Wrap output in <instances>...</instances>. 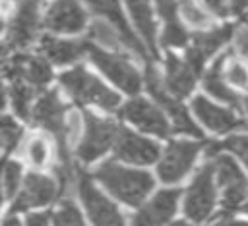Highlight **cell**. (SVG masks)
Masks as SVG:
<instances>
[{"label": "cell", "instance_id": "1", "mask_svg": "<svg viewBox=\"0 0 248 226\" xmlns=\"http://www.w3.org/2000/svg\"><path fill=\"white\" fill-rule=\"evenodd\" d=\"M95 178L122 203L140 205L153 187V178L143 170L124 168L116 162H105L95 170Z\"/></svg>", "mask_w": 248, "mask_h": 226}, {"label": "cell", "instance_id": "2", "mask_svg": "<svg viewBox=\"0 0 248 226\" xmlns=\"http://www.w3.org/2000/svg\"><path fill=\"white\" fill-rule=\"evenodd\" d=\"M60 85L81 104H95L103 110H114L120 104V97L81 66L64 71L60 75Z\"/></svg>", "mask_w": 248, "mask_h": 226}, {"label": "cell", "instance_id": "3", "mask_svg": "<svg viewBox=\"0 0 248 226\" xmlns=\"http://www.w3.org/2000/svg\"><path fill=\"white\" fill-rule=\"evenodd\" d=\"M87 52L91 56V62L114 85H118L122 91H126L130 95H134V93L140 91V87H141V75H140V71L128 60H124L116 52H108V50H103V48L93 46V44H87Z\"/></svg>", "mask_w": 248, "mask_h": 226}, {"label": "cell", "instance_id": "4", "mask_svg": "<svg viewBox=\"0 0 248 226\" xmlns=\"http://www.w3.org/2000/svg\"><path fill=\"white\" fill-rule=\"evenodd\" d=\"M83 122H85V133L78 147V156L81 162H93L114 145L118 127L114 122L99 118L91 112L83 114Z\"/></svg>", "mask_w": 248, "mask_h": 226}, {"label": "cell", "instance_id": "5", "mask_svg": "<svg viewBox=\"0 0 248 226\" xmlns=\"http://www.w3.org/2000/svg\"><path fill=\"white\" fill-rule=\"evenodd\" d=\"M202 145L198 141H188V139H176L167 145L163 155H159V178L167 184H176L180 182L192 168Z\"/></svg>", "mask_w": 248, "mask_h": 226}, {"label": "cell", "instance_id": "6", "mask_svg": "<svg viewBox=\"0 0 248 226\" xmlns=\"http://www.w3.org/2000/svg\"><path fill=\"white\" fill-rule=\"evenodd\" d=\"M215 197H217V191L213 182V168L211 164H205L186 189V195H184L186 216L198 222L209 218L215 209Z\"/></svg>", "mask_w": 248, "mask_h": 226}, {"label": "cell", "instance_id": "7", "mask_svg": "<svg viewBox=\"0 0 248 226\" xmlns=\"http://www.w3.org/2000/svg\"><path fill=\"white\" fill-rule=\"evenodd\" d=\"M213 162V176L217 178V184L221 185L223 191V207L225 209H234L244 201L248 193V180L244 172L238 168V164L227 156V155H211Z\"/></svg>", "mask_w": 248, "mask_h": 226}, {"label": "cell", "instance_id": "8", "mask_svg": "<svg viewBox=\"0 0 248 226\" xmlns=\"http://www.w3.org/2000/svg\"><path fill=\"white\" fill-rule=\"evenodd\" d=\"M78 193L93 226H124V218L116 205L108 201L81 172L78 174Z\"/></svg>", "mask_w": 248, "mask_h": 226}, {"label": "cell", "instance_id": "9", "mask_svg": "<svg viewBox=\"0 0 248 226\" xmlns=\"http://www.w3.org/2000/svg\"><path fill=\"white\" fill-rule=\"evenodd\" d=\"M145 77H147V89L151 93V97L159 102V106H163L170 120H172V127L180 133H186V135H194V137H202V131L200 127L194 124V120L188 116L186 108L178 102V99H174L163 85V79L159 77L157 70H153L151 66H147V71H145Z\"/></svg>", "mask_w": 248, "mask_h": 226}, {"label": "cell", "instance_id": "10", "mask_svg": "<svg viewBox=\"0 0 248 226\" xmlns=\"http://www.w3.org/2000/svg\"><path fill=\"white\" fill-rule=\"evenodd\" d=\"M41 29V0H21L8 27V46H29Z\"/></svg>", "mask_w": 248, "mask_h": 226}, {"label": "cell", "instance_id": "11", "mask_svg": "<svg viewBox=\"0 0 248 226\" xmlns=\"http://www.w3.org/2000/svg\"><path fill=\"white\" fill-rule=\"evenodd\" d=\"M85 4L91 8V12H95L99 17L108 21V25L120 35V39L124 42V48L132 50L134 54H138L140 58H143L147 62V52H145L143 44L138 41V37L132 33V29H130L124 14H122V8H120L118 0H85Z\"/></svg>", "mask_w": 248, "mask_h": 226}, {"label": "cell", "instance_id": "12", "mask_svg": "<svg viewBox=\"0 0 248 226\" xmlns=\"http://www.w3.org/2000/svg\"><path fill=\"white\" fill-rule=\"evenodd\" d=\"M58 184L43 174L31 172L25 176L21 191L17 193L16 201L12 203V212L16 211H29L33 207H43L48 205L50 201H54V197L58 195Z\"/></svg>", "mask_w": 248, "mask_h": 226}, {"label": "cell", "instance_id": "13", "mask_svg": "<svg viewBox=\"0 0 248 226\" xmlns=\"http://www.w3.org/2000/svg\"><path fill=\"white\" fill-rule=\"evenodd\" d=\"M2 71L10 81L12 79H23L33 89H43L52 77L50 66L43 58L29 56V54L12 56L10 60H6L2 64Z\"/></svg>", "mask_w": 248, "mask_h": 226}, {"label": "cell", "instance_id": "14", "mask_svg": "<svg viewBox=\"0 0 248 226\" xmlns=\"http://www.w3.org/2000/svg\"><path fill=\"white\" fill-rule=\"evenodd\" d=\"M130 124H134L136 127L159 135V137H167L170 131V124L165 118V114L159 110V106L151 104L145 99H134L130 102L124 104L122 112H120Z\"/></svg>", "mask_w": 248, "mask_h": 226}, {"label": "cell", "instance_id": "15", "mask_svg": "<svg viewBox=\"0 0 248 226\" xmlns=\"http://www.w3.org/2000/svg\"><path fill=\"white\" fill-rule=\"evenodd\" d=\"M85 23L87 14L79 0H54L45 14V25L54 33H78Z\"/></svg>", "mask_w": 248, "mask_h": 226}, {"label": "cell", "instance_id": "16", "mask_svg": "<svg viewBox=\"0 0 248 226\" xmlns=\"http://www.w3.org/2000/svg\"><path fill=\"white\" fill-rule=\"evenodd\" d=\"M180 191L178 189H161L157 191L140 211L132 216V226H163L170 220L176 211Z\"/></svg>", "mask_w": 248, "mask_h": 226}, {"label": "cell", "instance_id": "17", "mask_svg": "<svg viewBox=\"0 0 248 226\" xmlns=\"http://www.w3.org/2000/svg\"><path fill=\"white\" fill-rule=\"evenodd\" d=\"M114 151L120 160H126L132 164H151L159 158L157 143L145 137H140L130 129H118L114 139Z\"/></svg>", "mask_w": 248, "mask_h": 226}, {"label": "cell", "instance_id": "18", "mask_svg": "<svg viewBox=\"0 0 248 226\" xmlns=\"http://www.w3.org/2000/svg\"><path fill=\"white\" fill-rule=\"evenodd\" d=\"M192 108H194L196 116L200 118V122L215 133H229V131L244 126V120H240L234 112L211 102L205 97H196L192 100Z\"/></svg>", "mask_w": 248, "mask_h": 226}, {"label": "cell", "instance_id": "19", "mask_svg": "<svg viewBox=\"0 0 248 226\" xmlns=\"http://www.w3.org/2000/svg\"><path fill=\"white\" fill-rule=\"evenodd\" d=\"M232 35V27H221V29H211V31H203L200 35H196L186 50V62L194 68V71L198 73L202 70V66L205 64V60L209 56H213Z\"/></svg>", "mask_w": 248, "mask_h": 226}, {"label": "cell", "instance_id": "20", "mask_svg": "<svg viewBox=\"0 0 248 226\" xmlns=\"http://www.w3.org/2000/svg\"><path fill=\"white\" fill-rule=\"evenodd\" d=\"M194 83H196L194 68L186 60H180L174 54H169V58H167V75L163 79L165 89L174 99H182L194 89Z\"/></svg>", "mask_w": 248, "mask_h": 226}, {"label": "cell", "instance_id": "21", "mask_svg": "<svg viewBox=\"0 0 248 226\" xmlns=\"http://www.w3.org/2000/svg\"><path fill=\"white\" fill-rule=\"evenodd\" d=\"M87 44L85 41H62V39H54V37H43L41 39V52L58 66L70 64L79 60L85 52H87Z\"/></svg>", "mask_w": 248, "mask_h": 226}, {"label": "cell", "instance_id": "22", "mask_svg": "<svg viewBox=\"0 0 248 226\" xmlns=\"http://www.w3.org/2000/svg\"><path fill=\"white\" fill-rule=\"evenodd\" d=\"M126 6L132 14V19L140 31V35L143 37L145 44L157 54L155 50V33H157V23L153 17V10L149 0H126Z\"/></svg>", "mask_w": 248, "mask_h": 226}, {"label": "cell", "instance_id": "23", "mask_svg": "<svg viewBox=\"0 0 248 226\" xmlns=\"http://www.w3.org/2000/svg\"><path fill=\"white\" fill-rule=\"evenodd\" d=\"M52 151H54L52 141L43 133H33V135L23 139L21 153H23L25 160L35 168L48 166L52 160Z\"/></svg>", "mask_w": 248, "mask_h": 226}, {"label": "cell", "instance_id": "24", "mask_svg": "<svg viewBox=\"0 0 248 226\" xmlns=\"http://www.w3.org/2000/svg\"><path fill=\"white\" fill-rule=\"evenodd\" d=\"M223 58H225V56H221V58L217 60V64H215V66L205 73V77H203V87H205V91H207L209 95L217 97L219 100H223V102H227V104L236 106L240 100H238V97L229 89V83L225 81L223 71H221Z\"/></svg>", "mask_w": 248, "mask_h": 226}, {"label": "cell", "instance_id": "25", "mask_svg": "<svg viewBox=\"0 0 248 226\" xmlns=\"http://www.w3.org/2000/svg\"><path fill=\"white\" fill-rule=\"evenodd\" d=\"M33 87L29 83H25L23 79H12V87H10V99H12V108L16 110V114L23 120L29 118L31 112V100H33Z\"/></svg>", "mask_w": 248, "mask_h": 226}, {"label": "cell", "instance_id": "26", "mask_svg": "<svg viewBox=\"0 0 248 226\" xmlns=\"http://www.w3.org/2000/svg\"><path fill=\"white\" fill-rule=\"evenodd\" d=\"M176 12L182 14L184 21L194 29L209 27V15L202 10V4L196 0H176Z\"/></svg>", "mask_w": 248, "mask_h": 226}, {"label": "cell", "instance_id": "27", "mask_svg": "<svg viewBox=\"0 0 248 226\" xmlns=\"http://www.w3.org/2000/svg\"><path fill=\"white\" fill-rule=\"evenodd\" d=\"M221 71H223V77L227 83H231L238 89H248V68L244 62H240L236 58L227 60V56H225Z\"/></svg>", "mask_w": 248, "mask_h": 226}, {"label": "cell", "instance_id": "28", "mask_svg": "<svg viewBox=\"0 0 248 226\" xmlns=\"http://www.w3.org/2000/svg\"><path fill=\"white\" fill-rule=\"evenodd\" d=\"M54 226H85L83 216L79 212V209L74 205V201L64 199L56 212H54Z\"/></svg>", "mask_w": 248, "mask_h": 226}, {"label": "cell", "instance_id": "29", "mask_svg": "<svg viewBox=\"0 0 248 226\" xmlns=\"http://www.w3.org/2000/svg\"><path fill=\"white\" fill-rule=\"evenodd\" d=\"M0 184L8 197H12L21 184V166L16 160H4L0 166Z\"/></svg>", "mask_w": 248, "mask_h": 226}, {"label": "cell", "instance_id": "30", "mask_svg": "<svg viewBox=\"0 0 248 226\" xmlns=\"http://www.w3.org/2000/svg\"><path fill=\"white\" fill-rule=\"evenodd\" d=\"M89 35H91V39H95L103 46H108V48H120V46H124L120 35L108 23H105V21H95L91 25V33Z\"/></svg>", "mask_w": 248, "mask_h": 226}, {"label": "cell", "instance_id": "31", "mask_svg": "<svg viewBox=\"0 0 248 226\" xmlns=\"http://www.w3.org/2000/svg\"><path fill=\"white\" fill-rule=\"evenodd\" d=\"M21 137V127L10 116H0V143L4 149H12Z\"/></svg>", "mask_w": 248, "mask_h": 226}, {"label": "cell", "instance_id": "32", "mask_svg": "<svg viewBox=\"0 0 248 226\" xmlns=\"http://www.w3.org/2000/svg\"><path fill=\"white\" fill-rule=\"evenodd\" d=\"M161 42H163V46H184L188 42V33L180 25V21L167 23L165 25V31H163Z\"/></svg>", "mask_w": 248, "mask_h": 226}, {"label": "cell", "instance_id": "33", "mask_svg": "<svg viewBox=\"0 0 248 226\" xmlns=\"http://www.w3.org/2000/svg\"><path fill=\"white\" fill-rule=\"evenodd\" d=\"M223 147L234 153L248 166V135H232L223 143Z\"/></svg>", "mask_w": 248, "mask_h": 226}, {"label": "cell", "instance_id": "34", "mask_svg": "<svg viewBox=\"0 0 248 226\" xmlns=\"http://www.w3.org/2000/svg\"><path fill=\"white\" fill-rule=\"evenodd\" d=\"M200 4H202L207 12H211L213 15H217V17H227V15L231 14V4H229V0H200Z\"/></svg>", "mask_w": 248, "mask_h": 226}, {"label": "cell", "instance_id": "35", "mask_svg": "<svg viewBox=\"0 0 248 226\" xmlns=\"http://www.w3.org/2000/svg\"><path fill=\"white\" fill-rule=\"evenodd\" d=\"M157 8H159V12L165 19V25L178 21V17H176V14H178L176 12V0H157Z\"/></svg>", "mask_w": 248, "mask_h": 226}, {"label": "cell", "instance_id": "36", "mask_svg": "<svg viewBox=\"0 0 248 226\" xmlns=\"http://www.w3.org/2000/svg\"><path fill=\"white\" fill-rule=\"evenodd\" d=\"M48 212H33L27 216L25 226H48Z\"/></svg>", "mask_w": 248, "mask_h": 226}, {"label": "cell", "instance_id": "37", "mask_svg": "<svg viewBox=\"0 0 248 226\" xmlns=\"http://www.w3.org/2000/svg\"><path fill=\"white\" fill-rule=\"evenodd\" d=\"M236 46L238 50L248 58V29H240L236 33Z\"/></svg>", "mask_w": 248, "mask_h": 226}, {"label": "cell", "instance_id": "38", "mask_svg": "<svg viewBox=\"0 0 248 226\" xmlns=\"http://www.w3.org/2000/svg\"><path fill=\"white\" fill-rule=\"evenodd\" d=\"M232 12H244L248 8V0H229Z\"/></svg>", "mask_w": 248, "mask_h": 226}, {"label": "cell", "instance_id": "39", "mask_svg": "<svg viewBox=\"0 0 248 226\" xmlns=\"http://www.w3.org/2000/svg\"><path fill=\"white\" fill-rule=\"evenodd\" d=\"M2 226H21V222H19V218L14 214V212H10L6 218H4V222H2Z\"/></svg>", "mask_w": 248, "mask_h": 226}, {"label": "cell", "instance_id": "40", "mask_svg": "<svg viewBox=\"0 0 248 226\" xmlns=\"http://www.w3.org/2000/svg\"><path fill=\"white\" fill-rule=\"evenodd\" d=\"M219 226H248V222L246 220H225Z\"/></svg>", "mask_w": 248, "mask_h": 226}, {"label": "cell", "instance_id": "41", "mask_svg": "<svg viewBox=\"0 0 248 226\" xmlns=\"http://www.w3.org/2000/svg\"><path fill=\"white\" fill-rule=\"evenodd\" d=\"M8 44H4V42H0V68H2V64L6 62V56H8Z\"/></svg>", "mask_w": 248, "mask_h": 226}, {"label": "cell", "instance_id": "42", "mask_svg": "<svg viewBox=\"0 0 248 226\" xmlns=\"http://www.w3.org/2000/svg\"><path fill=\"white\" fill-rule=\"evenodd\" d=\"M6 106V89H4V85L0 83V110Z\"/></svg>", "mask_w": 248, "mask_h": 226}, {"label": "cell", "instance_id": "43", "mask_svg": "<svg viewBox=\"0 0 248 226\" xmlns=\"http://www.w3.org/2000/svg\"><path fill=\"white\" fill-rule=\"evenodd\" d=\"M242 104H244V112H246V120H244V126H248V99H246Z\"/></svg>", "mask_w": 248, "mask_h": 226}, {"label": "cell", "instance_id": "44", "mask_svg": "<svg viewBox=\"0 0 248 226\" xmlns=\"http://www.w3.org/2000/svg\"><path fill=\"white\" fill-rule=\"evenodd\" d=\"M170 226H192V224H188V222H172Z\"/></svg>", "mask_w": 248, "mask_h": 226}, {"label": "cell", "instance_id": "45", "mask_svg": "<svg viewBox=\"0 0 248 226\" xmlns=\"http://www.w3.org/2000/svg\"><path fill=\"white\" fill-rule=\"evenodd\" d=\"M0 207H2V184H0Z\"/></svg>", "mask_w": 248, "mask_h": 226}, {"label": "cell", "instance_id": "46", "mask_svg": "<svg viewBox=\"0 0 248 226\" xmlns=\"http://www.w3.org/2000/svg\"><path fill=\"white\" fill-rule=\"evenodd\" d=\"M2 29H4V21L0 19V31H2Z\"/></svg>", "mask_w": 248, "mask_h": 226}, {"label": "cell", "instance_id": "47", "mask_svg": "<svg viewBox=\"0 0 248 226\" xmlns=\"http://www.w3.org/2000/svg\"><path fill=\"white\" fill-rule=\"evenodd\" d=\"M244 211H246V212H248V203H246V205H244Z\"/></svg>", "mask_w": 248, "mask_h": 226}, {"label": "cell", "instance_id": "48", "mask_svg": "<svg viewBox=\"0 0 248 226\" xmlns=\"http://www.w3.org/2000/svg\"><path fill=\"white\" fill-rule=\"evenodd\" d=\"M2 149H4V147H2V143H0V151H2Z\"/></svg>", "mask_w": 248, "mask_h": 226}]
</instances>
